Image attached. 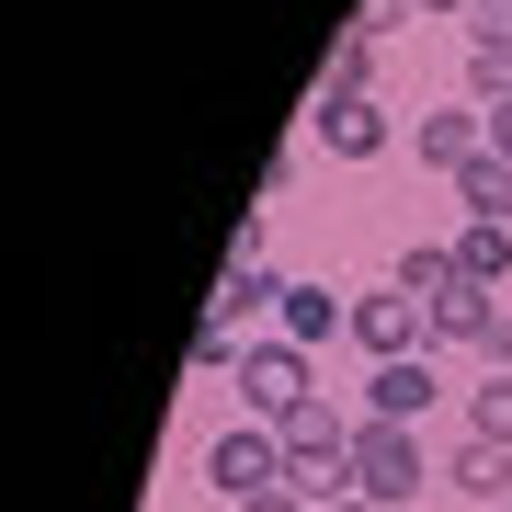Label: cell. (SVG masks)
<instances>
[{
  "label": "cell",
  "mask_w": 512,
  "mask_h": 512,
  "mask_svg": "<svg viewBox=\"0 0 512 512\" xmlns=\"http://www.w3.org/2000/svg\"><path fill=\"white\" fill-rule=\"evenodd\" d=\"M421 478H433V467H421V433H410V421H353V490H365L376 512H410Z\"/></svg>",
  "instance_id": "cell-1"
},
{
  "label": "cell",
  "mask_w": 512,
  "mask_h": 512,
  "mask_svg": "<svg viewBox=\"0 0 512 512\" xmlns=\"http://www.w3.org/2000/svg\"><path fill=\"white\" fill-rule=\"evenodd\" d=\"M205 490H217V501L285 490V433H274V421H228V433L205 444Z\"/></svg>",
  "instance_id": "cell-2"
},
{
  "label": "cell",
  "mask_w": 512,
  "mask_h": 512,
  "mask_svg": "<svg viewBox=\"0 0 512 512\" xmlns=\"http://www.w3.org/2000/svg\"><path fill=\"white\" fill-rule=\"evenodd\" d=\"M239 399H251V421H274V433H285V421L319 399V387H308V342H285V330H274V342H251V365H239Z\"/></svg>",
  "instance_id": "cell-3"
},
{
  "label": "cell",
  "mask_w": 512,
  "mask_h": 512,
  "mask_svg": "<svg viewBox=\"0 0 512 512\" xmlns=\"http://www.w3.org/2000/svg\"><path fill=\"white\" fill-rule=\"evenodd\" d=\"M353 342H365L376 365H399V353H433V308H421L410 285H376V296H353Z\"/></svg>",
  "instance_id": "cell-4"
},
{
  "label": "cell",
  "mask_w": 512,
  "mask_h": 512,
  "mask_svg": "<svg viewBox=\"0 0 512 512\" xmlns=\"http://www.w3.org/2000/svg\"><path fill=\"white\" fill-rule=\"evenodd\" d=\"M308 126H319L330 160H387V148H399V114H387L376 92L365 103H308Z\"/></svg>",
  "instance_id": "cell-5"
},
{
  "label": "cell",
  "mask_w": 512,
  "mask_h": 512,
  "mask_svg": "<svg viewBox=\"0 0 512 512\" xmlns=\"http://www.w3.org/2000/svg\"><path fill=\"white\" fill-rule=\"evenodd\" d=\"M433 387H444L433 353H399V365L365 376V421H421V410H433Z\"/></svg>",
  "instance_id": "cell-6"
},
{
  "label": "cell",
  "mask_w": 512,
  "mask_h": 512,
  "mask_svg": "<svg viewBox=\"0 0 512 512\" xmlns=\"http://www.w3.org/2000/svg\"><path fill=\"white\" fill-rule=\"evenodd\" d=\"M410 148H421L433 171H467L478 148H490V103H444V114H421V126H410Z\"/></svg>",
  "instance_id": "cell-7"
},
{
  "label": "cell",
  "mask_w": 512,
  "mask_h": 512,
  "mask_svg": "<svg viewBox=\"0 0 512 512\" xmlns=\"http://www.w3.org/2000/svg\"><path fill=\"white\" fill-rule=\"evenodd\" d=\"M274 330L285 342H353V296H330V285H285V308H274Z\"/></svg>",
  "instance_id": "cell-8"
},
{
  "label": "cell",
  "mask_w": 512,
  "mask_h": 512,
  "mask_svg": "<svg viewBox=\"0 0 512 512\" xmlns=\"http://www.w3.org/2000/svg\"><path fill=\"white\" fill-rule=\"evenodd\" d=\"M501 330V296L490 285H456V296H433V353H478Z\"/></svg>",
  "instance_id": "cell-9"
},
{
  "label": "cell",
  "mask_w": 512,
  "mask_h": 512,
  "mask_svg": "<svg viewBox=\"0 0 512 512\" xmlns=\"http://www.w3.org/2000/svg\"><path fill=\"white\" fill-rule=\"evenodd\" d=\"M365 92H376V35H353V23H342L330 57H319V92H308V103H365Z\"/></svg>",
  "instance_id": "cell-10"
},
{
  "label": "cell",
  "mask_w": 512,
  "mask_h": 512,
  "mask_svg": "<svg viewBox=\"0 0 512 512\" xmlns=\"http://www.w3.org/2000/svg\"><path fill=\"white\" fill-rule=\"evenodd\" d=\"M444 490H467V501H512V444L467 433L456 456H444Z\"/></svg>",
  "instance_id": "cell-11"
},
{
  "label": "cell",
  "mask_w": 512,
  "mask_h": 512,
  "mask_svg": "<svg viewBox=\"0 0 512 512\" xmlns=\"http://www.w3.org/2000/svg\"><path fill=\"white\" fill-rule=\"evenodd\" d=\"M456 274L490 285V296H512V228H501V217H467V228H456Z\"/></svg>",
  "instance_id": "cell-12"
},
{
  "label": "cell",
  "mask_w": 512,
  "mask_h": 512,
  "mask_svg": "<svg viewBox=\"0 0 512 512\" xmlns=\"http://www.w3.org/2000/svg\"><path fill=\"white\" fill-rule=\"evenodd\" d=\"M387 285H410L421 308H433V296H456V285H467V274H456V239H410V251H399V274H387Z\"/></svg>",
  "instance_id": "cell-13"
},
{
  "label": "cell",
  "mask_w": 512,
  "mask_h": 512,
  "mask_svg": "<svg viewBox=\"0 0 512 512\" xmlns=\"http://www.w3.org/2000/svg\"><path fill=\"white\" fill-rule=\"evenodd\" d=\"M262 308H285V274L274 262H228L217 274V319H262Z\"/></svg>",
  "instance_id": "cell-14"
},
{
  "label": "cell",
  "mask_w": 512,
  "mask_h": 512,
  "mask_svg": "<svg viewBox=\"0 0 512 512\" xmlns=\"http://www.w3.org/2000/svg\"><path fill=\"white\" fill-rule=\"evenodd\" d=\"M456 194H467V217H501L512 228V160H501V148H478V160L456 171Z\"/></svg>",
  "instance_id": "cell-15"
},
{
  "label": "cell",
  "mask_w": 512,
  "mask_h": 512,
  "mask_svg": "<svg viewBox=\"0 0 512 512\" xmlns=\"http://www.w3.org/2000/svg\"><path fill=\"white\" fill-rule=\"evenodd\" d=\"M228 365H251V319H217V308H205V330H194V376H228Z\"/></svg>",
  "instance_id": "cell-16"
},
{
  "label": "cell",
  "mask_w": 512,
  "mask_h": 512,
  "mask_svg": "<svg viewBox=\"0 0 512 512\" xmlns=\"http://www.w3.org/2000/svg\"><path fill=\"white\" fill-rule=\"evenodd\" d=\"M467 103H512V46H467Z\"/></svg>",
  "instance_id": "cell-17"
},
{
  "label": "cell",
  "mask_w": 512,
  "mask_h": 512,
  "mask_svg": "<svg viewBox=\"0 0 512 512\" xmlns=\"http://www.w3.org/2000/svg\"><path fill=\"white\" fill-rule=\"evenodd\" d=\"M467 433H490V444H512V376H490V387H478V399H467Z\"/></svg>",
  "instance_id": "cell-18"
},
{
  "label": "cell",
  "mask_w": 512,
  "mask_h": 512,
  "mask_svg": "<svg viewBox=\"0 0 512 512\" xmlns=\"http://www.w3.org/2000/svg\"><path fill=\"white\" fill-rule=\"evenodd\" d=\"M467 46H512V0H467Z\"/></svg>",
  "instance_id": "cell-19"
},
{
  "label": "cell",
  "mask_w": 512,
  "mask_h": 512,
  "mask_svg": "<svg viewBox=\"0 0 512 512\" xmlns=\"http://www.w3.org/2000/svg\"><path fill=\"white\" fill-rule=\"evenodd\" d=\"M399 23H410V0H365V12H353V35H376V46H387Z\"/></svg>",
  "instance_id": "cell-20"
},
{
  "label": "cell",
  "mask_w": 512,
  "mask_h": 512,
  "mask_svg": "<svg viewBox=\"0 0 512 512\" xmlns=\"http://www.w3.org/2000/svg\"><path fill=\"white\" fill-rule=\"evenodd\" d=\"M478 353H490V365L512 376V308H501V330H490V342H478Z\"/></svg>",
  "instance_id": "cell-21"
},
{
  "label": "cell",
  "mask_w": 512,
  "mask_h": 512,
  "mask_svg": "<svg viewBox=\"0 0 512 512\" xmlns=\"http://www.w3.org/2000/svg\"><path fill=\"white\" fill-rule=\"evenodd\" d=\"M239 512H308V501H296V490H262V501H239Z\"/></svg>",
  "instance_id": "cell-22"
},
{
  "label": "cell",
  "mask_w": 512,
  "mask_h": 512,
  "mask_svg": "<svg viewBox=\"0 0 512 512\" xmlns=\"http://www.w3.org/2000/svg\"><path fill=\"white\" fill-rule=\"evenodd\" d=\"M410 12H433V23H467V0H410Z\"/></svg>",
  "instance_id": "cell-23"
},
{
  "label": "cell",
  "mask_w": 512,
  "mask_h": 512,
  "mask_svg": "<svg viewBox=\"0 0 512 512\" xmlns=\"http://www.w3.org/2000/svg\"><path fill=\"white\" fill-rule=\"evenodd\" d=\"M490 148H501V160H512V103H501V114H490Z\"/></svg>",
  "instance_id": "cell-24"
},
{
  "label": "cell",
  "mask_w": 512,
  "mask_h": 512,
  "mask_svg": "<svg viewBox=\"0 0 512 512\" xmlns=\"http://www.w3.org/2000/svg\"><path fill=\"white\" fill-rule=\"evenodd\" d=\"M330 512H376V501H330Z\"/></svg>",
  "instance_id": "cell-25"
}]
</instances>
